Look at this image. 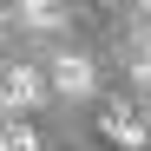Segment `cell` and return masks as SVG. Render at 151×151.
<instances>
[{"mask_svg":"<svg viewBox=\"0 0 151 151\" xmlns=\"http://www.w3.org/2000/svg\"><path fill=\"white\" fill-rule=\"evenodd\" d=\"M99 132H105L118 151H145L151 145V132H145V118L132 112V105H105V125H99Z\"/></svg>","mask_w":151,"mask_h":151,"instance_id":"obj_2","label":"cell"},{"mask_svg":"<svg viewBox=\"0 0 151 151\" xmlns=\"http://www.w3.org/2000/svg\"><path fill=\"white\" fill-rule=\"evenodd\" d=\"M105 7H118V0H105Z\"/></svg>","mask_w":151,"mask_h":151,"instance_id":"obj_8","label":"cell"},{"mask_svg":"<svg viewBox=\"0 0 151 151\" xmlns=\"http://www.w3.org/2000/svg\"><path fill=\"white\" fill-rule=\"evenodd\" d=\"M40 99H46V79H40V72H33V66H7V79H0V105H7V112H33Z\"/></svg>","mask_w":151,"mask_h":151,"instance_id":"obj_1","label":"cell"},{"mask_svg":"<svg viewBox=\"0 0 151 151\" xmlns=\"http://www.w3.org/2000/svg\"><path fill=\"white\" fill-rule=\"evenodd\" d=\"M99 86V72H92V59H79V53H66L59 66H53V86H46V92H66V99H86Z\"/></svg>","mask_w":151,"mask_h":151,"instance_id":"obj_3","label":"cell"},{"mask_svg":"<svg viewBox=\"0 0 151 151\" xmlns=\"http://www.w3.org/2000/svg\"><path fill=\"white\" fill-rule=\"evenodd\" d=\"M0 145L7 151H40V132L33 125H0Z\"/></svg>","mask_w":151,"mask_h":151,"instance_id":"obj_6","label":"cell"},{"mask_svg":"<svg viewBox=\"0 0 151 151\" xmlns=\"http://www.w3.org/2000/svg\"><path fill=\"white\" fill-rule=\"evenodd\" d=\"M0 33H7V13H0Z\"/></svg>","mask_w":151,"mask_h":151,"instance_id":"obj_7","label":"cell"},{"mask_svg":"<svg viewBox=\"0 0 151 151\" xmlns=\"http://www.w3.org/2000/svg\"><path fill=\"white\" fill-rule=\"evenodd\" d=\"M13 13L27 20L33 33H53V27H66V7H59V0H20Z\"/></svg>","mask_w":151,"mask_h":151,"instance_id":"obj_4","label":"cell"},{"mask_svg":"<svg viewBox=\"0 0 151 151\" xmlns=\"http://www.w3.org/2000/svg\"><path fill=\"white\" fill-rule=\"evenodd\" d=\"M132 79H138V86H151V20H145L138 40H132Z\"/></svg>","mask_w":151,"mask_h":151,"instance_id":"obj_5","label":"cell"}]
</instances>
